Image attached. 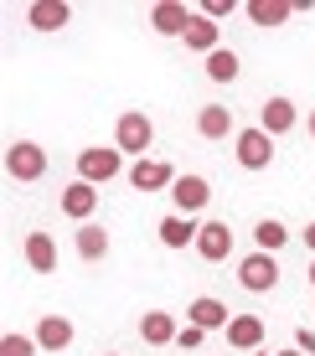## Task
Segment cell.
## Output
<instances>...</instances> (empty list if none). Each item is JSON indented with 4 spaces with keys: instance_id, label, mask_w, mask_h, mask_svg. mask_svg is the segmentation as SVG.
Wrapping results in <instances>:
<instances>
[{
    "instance_id": "19",
    "label": "cell",
    "mask_w": 315,
    "mask_h": 356,
    "mask_svg": "<svg viewBox=\"0 0 315 356\" xmlns=\"http://www.w3.org/2000/svg\"><path fill=\"white\" fill-rule=\"evenodd\" d=\"M26 264L36 274H57V243L52 232H26Z\"/></svg>"
},
{
    "instance_id": "13",
    "label": "cell",
    "mask_w": 315,
    "mask_h": 356,
    "mask_svg": "<svg viewBox=\"0 0 315 356\" xmlns=\"http://www.w3.org/2000/svg\"><path fill=\"white\" fill-rule=\"evenodd\" d=\"M295 124H300V108L289 104V98H269V104H264V114H259V129L274 134V140H280V134H289Z\"/></svg>"
},
{
    "instance_id": "16",
    "label": "cell",
    "mask_w": 315,
    "mask_h": 356,
    "mask_svg": "<svg viewBox=\"0 0 315 356\" xmlns=\"http://www.w3.org/2000/svg\"><path fill=\"white\" fill-rule=\"evenodd\" d=\"M36 346L42 351H67L72 346V321L67 315H42V321H36Z\"/></svg>"
},
{
    "instance_id": "30",
    "label": "cell",
    "mask_w": 315,
    "mask_h": 356,
    "mask_svg": "<svg viewBox=\"0 0 315 356\" xmlns=\"http://www.w3.org/2000/svg\"><path fill=\"white\" fill-rule=\"evenodd\" d=\"M310 140H315V108H310Z\"/></svg>"
},
{
    "instance_id": "21",
    "label": "cell",
    "mask_w": 315,
    "mask_h": 356,
    "mask_svg": "<svg viewBox=\"0 0 315 356\" xmlns=\"http://www.w3.org/2000/svg\"><path fill=\"white\" fill-rule=\"evenodd\" d=\"M155 232H161V243H165V248H186V243H197V222H191V217H181V212H171V217H161V227H155Z\"/></svg>"
},
{
    "instance_id": "26",
    "label": "cell",
    "mask_w": 315,
    "mask_h": 356,
    "mask_svg": "<svg viewBox=\"0 0 315 356\" xmlns=\"http://www.w3.org/2000/svg\"><path fill=\"white\" fill-rule=\"evenodd\" d=\"M202 341H207V330H202V325H191V321L176 330V346H181V351H197Z\"/></svg>"
},
{
    "instance_id": "25",
    "label": "cell",
    "mask_w": 315,
    "mask_h": 356,
    "mask_svg": "<svg viewBox=\"0 0 315 356\" xmlns=\"http://www.w3.org/2000/svg\"><path fill=\"white\" fill-rule=\"evenodd\" d=\"M42 346H36V336H16V330H10L6 341H0V356H36Z\"/></svg>"
},
{
    "instance_id": "27",
    "label": "cell",
    "mask_w": 315,
    "mask_h": 356,
    "mask_svg": "<svg viewBox=\"0 0 315 356\" xmlns=\"http://www.w3.org/2000/svg\"><path fill=\"white\" fill-rule=\"evenodd\" d=\"M227 10H233V0H202V16L207 21H223Z\"/></svg>"
},
{
    "instance_id": "11",
    "label": "cell",
    "mask_w": 315,
    "mask_h": 356,
    "mask_svg": "<svg viewBox=\"0 0 315 356\" xmlns=\"http://www.w3.org/2000/svg\"><path fill=\"white\" fill-rule=\"evenodd\" d=\"M191 16H197V10L176 6V0H161V6H150V26H155V36H186Z\"/></svg>"
},
{
    "instance_id": "31",
    "label": "cell",
    "mask_w": 315,
    "mask_h": 356,
    "mask_svg": "<svg viewBox=\"0 0 315 356\" xmlns=\"http://www.w3.org/2000/svg\"><path fill=\"white\" fill-rule=\"evenodd\" d=\"M280 356H305V351H280Z\"/></svg>"
},
{
    "instance_id": "18",
    "label": "cell",
    "mask_w": 315,
    "mask_h": 356,
    "mask_svg": "<svg viewBox=\"0 0 315 356\" xmlns=\"http://www.w3.org/2000/svg\"><path fill=\"white\" fill-rule=\"evenodd\" d=\"M93 207H99V191H93L88 181H72V186L63 191V212L72 217V222H88Z\"/></svg>"
},
{
    "instance_id": "7",
    "label": "cell",
    "mask_w": 315,
    "mask_h": 356,
    "mask_svg": "<svg viewBox=\"0 0 315 356\" xmlns=\"http://www.w3.org/2000/svg\"><path fill=\"white\" fill-rule=\"evenodd\" d=\"M171 202H176V212H181V217H197L202 207L212 202V186H207V176H176V186H171Z\"/></svg>"
},
{
    "instance_id": "23",
    "label": "cell",
    "mask_w": 315,
    "mask_h": 356,
    "mask_svg": "<svg viewBox=\"0 0 315 356\" xmlns=\"http://www.w3.org/2000/svg\"><path fill=\"white\" fill-rule=\"evenodd\" d=\"M253 243H259L264 253H280L284 243H289V232H284V222H280V217H264V222L253 227Z\"/></svg>"
},
{
    "instance_id": "22",
    "label": "cell",
    "mask_w": 315,
    "mask_h": 356,
    "mask_svg": "<svg viewBox=\"0 0 315 356\" xmlns=\"http://www.w3.org/2000/svg\"><path fill=\"white\" fill-rule=\"evenodd\" d=\"M248 21L253 26H284L289 16H295V6H289V0H248Z\"/></svg>"
},
{
    "instance_id": "12",
    "label": "cell",
    "mask_w": 315,
    "mask_h": 356,
    "mask_svg": "<svg viewBox=\"0 0 315 356\" xmlns=\"http://www.w3.org/2000/svg\"><path fill=\"white\" fill-rule=\"evenodd\" d=\"M186 321H191V325H202V330H227L233 310H227L223 300H212V294H197V300L186 305Z\"/></svg>"
},
{
    "instance_id": "28",
    "label": "cell",
    "mask_w": 315,
    "mask_h": 356,
    "mask_svg": "<svg viewBox=\"0 0 315 356\" xmlns=\"http://www.w3.org/2000/svg\"><path fill=\"white\" fill-rule=\"evenodd\" d=\"M295 351L315 356V330H310V325H300V330H295Z\"/></svg>"
},
{
    "instance_id": "10",
    "label": "cell",
    "mask_w": 315,
    "mask_h": 356,
    "mask_svg": "<svg viewBox=\"0 0 315 356\" xmlns=\"http://www.w3.org/2000/svg\"><path fill=\"white\" fill-rule=\"evenodd\" d=\"M129 186L145 191V196L165 191V186H176V170L165 165V161H135V165H129Z\"/></svg>"
},
{
    "instance_id": "4",
    "label": "cell",
    "mask_w": 315,
    "mask_h": 356,
    "mask_svg": "<svg viewBox=\"0 0 315 356\" xmlns=\"http://www.w3.org/2000/svg\"><path fill=\"white\" fill-rule=\"evenodd\" d=\"M238 284H243L248 294H269L274 284H280V264H274V253L253 248L243 264H238Z\"/></svg>"
},
{
    "instance_id": "5",
    "label": "cell",
    "mask_w": 315,
    "mask_h": 356,
    "mask_svg": "<svg viewBox=\"0 0 315 356\" xmlns=\"http://www.w3.org/2000/svg\"><path fill=\"white\" fill-rule=\"evenodd\" d=\"M119 170H124V150H78V181H88V186H99V181H114Z\"/></svg>"
},
{
    "instance_id": "2",
    "label": "cell",
    "mask_w": 315,
    "mask_h": 356,
    "mask_svg": "<svg viewBox=\"0 0 315 356\" xmlns=\"http://www.w3.org/2000/svg\"><path fill=\"white\" fill-rule=\"evenodd\" d=\"M233 155H238V165H243V170H269L274 165V134H264L259 124L238 129L233 134Z\"/></svg>"
},
{
    "instance_id": "33",
    "label": "cell",
    "mask_w": 315,
    "mask_h": 356,
    "mask_svg": "<svg viewBox=\"0 0 315 356\" xmlns=\"http://www.w3.org/2000/svg\"><path fill=\"white\" fill-rule=\"evenodd\" d=\"M248 356H269V351H248Z\"/></svg>"
},
{
    "instance_id": "32",
    "label": "cell",
    "mask_w": 315,
    "mask_h": 356,
    "mask_svg": "<svg viewBox=\"0 0 315 356\" xmlns=\"http://www.w3.org/2000/svg\"><path fill=\"white\" fill-rule=\"evenodd\" d=\"M310 284H315V259H310Z\"/></svg>"
},
{
    "instance_id": "1",
    "label": "cell",
    "mask_w": 315,
    "mask_h": 356,
    "mask_svg": "<svg viewBox=\"0 0 315 356\" xmlns=\"http://www.w3.org/2000/svg\"><path fill=\"white\" fill-rule=\"evenodd\" d=\"M150 140H155L150 114H145V108H124V114H119V124H114V145H119L124 155H140V161H145Z\"/></svg>"
},
{
    "instance_id": "6",
    "label": "cell",
    "mask_w": 315,
    "mask_h": 356,
    "mask_svg": "<svg viewBox=\"0 0 315 356\" xmlns=\"http://www.w3.org/2000/svg\"><path fill=\"white\" fill-rule=\"evenodd\" d=\"M197 259H207V264H223L227 253H233V227L223 222V217H212V222H202V232H197Z\"/></svg>"
},
{
    "instance_id": "14",
    "label": "cell",
    "mask_w": 315,
    "mask_h": 356,
    "mask_svg": "<svg viewBox=\"0 0 315 356\" xmlns=\"http://www.w3.org/2000/svg\"><path fill=\"white\" fill-rule=\"evenodd\" d=\"M176 315L171 310H145L140 315V336H145V346H171L176 341Z\"/></svg>"
},
{
    "instance_id": "29",
    "label": "cell",
    "mask_w": 315,
    "mask_h": 356,
    "mask_svg": "<svg viewBox=\"0 0 315 356\" xmlns=\"http://www.w3.org/2000/svg\"><path fill=\"white\" fill-rule=\"evenodd\" d=\"M305 243H310V253H315V222H310V227H305Z\"/></svg>"
},
{
    "instance_id": "15",
    "label": "cell",
    "mask_w": 315,
    "mask_h": 356,
    "mask_svg": "<svg viewBox=\"0 0 315 356\" xmlns=\"http://www.w3.org/2000/svg\"><path fill=\"white\" fill-rule=\"evenodd\" d=\"M181 42L191 47V52H202V57H212L217 47H223V26H217V21H207L197 10V16H191V26H186V36H181Z\"/></svg>"
},
{
    "instance_id": "17",
    "label": "cell",
    "mask_w": 315,
    "mask_h": 356,
    "mask_svg": "<svg viewBox=\"0 0 315 356\" xmlns=\"http://www.w3.org/2000/svg\"><path fill=\"white\" fill-rule=\"evenodd\" d=\"M227 346L259 351L264 346V321H259V315H233V321H227Z\"/></svg>"
},
{
    "instance_id": "8",
    "label": "cell",
    "mask_w": 315,
    "mask_h": 356,
    "mask_svg": "<svg viewBox=\"0 0 315 356\" xmlns=\"http://www.w3.org/2000/svg\"><path fill=\"white\" fill-rule=\"evenodd\" d=\"M67 21H72L67 0H31V6H26V26L31 31H63Z\"/></svg>"
},
{
    "instance_id": "3",
    "label": "cell",
    "mask_w": 315,
    "mask_h": 356,
    "mask_svg": "<svg viewBox=\"0 0 315 356\" xmlns=\"http://www.w3.org/2000/svg\"><path fill=\"white\" fill-rule=\"evenodd\" d=\"M6 170H10V181H42L47 176V150L36 140L6 145Z\"/></svg>"
},
{
    "instance_id": "20",
    "label": "cell",
    "mask_w": 315,
    "mask_h": 356,
    "mask_svg": "<svg viewBox=\"0 0 315 356\" xmlns=\"http://www.w3.org/2000/svg\"><path fill=\"white\" fill-rule=\"evenodd\" d=\"M72 243H78V259H88V264L108 259V232H104L99 222H78V232H72Z\"/></svg>"
},
{
    "instance_id": "24",
    "label": "cell",
    "mask_w": 315,
    "mask_h": 356,
    "mask_svg": "<svg viewBox=\"0 0 315 356\" xmlns=\"http://www.w3.org/2000/svg\"><path fill=\"white\" fill-rule=\"evenodd\" d=\"M207 78L212 83H233L238 78V52L233 47H217V52L207 57Z\"/></svg>"
},
{
    "instance_id": "34",
    "label": "cell",
    "mask_w": 315,
    "mask_h": 356,
    "mask_svg": "<svg viewBox=\"0 0 315 356\" xmlns=\"http://www.w3.org/2000/svg\"><path fill=\"white\" fill-rule=\"evenodd\" d=\"M104 356H119V351H104Z\"/></svg>"
},
{
    "instance_id": "9",
    "label": "cell",
    "mask_w": 315,
    "mask_h": 356,
    "mask_svg": "<svg viewBox=\"0 0 315 356\" xmlns=\"http://www.w3.org/2000/svg\"><path fill=\"white\" fill-rule=\"evenodd\" d=\"M197 134L202 140H227V134H238V119L227 104H202L197 108Z\"/></svg>"
}]
</instances>
